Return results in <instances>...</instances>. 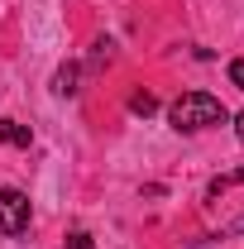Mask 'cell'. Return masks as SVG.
I'll use <instances>...</instances> for the list:
<instances>
[{"instance_id":"obj_1","label":"cell","mask_w":244,"mask_h":249,"mask_svg":"<svg viewBox=\"0 0 244 249\" xmlns=\"http://www.w3.org/2000/svg\"><path fill=\"white\" fill-rule=\"evenodd\" d=\"M168 120H173V129H182V134H196V129L225 124L230 110H225L220 96H211V91H182L173 106H168Z\"/></svg>"},{"instance_id":"obj_2","label":"cell","mask_w":244,"mask_h":249,"mask_svg":"<svg viewBox=\"0 0 244 249\" xmlns=\"http://www.w3.org/2000/svg\"><path fill=\"white\" fill-rule=\"evenodd\" d=\"M29 196L19 187H0V235H24L29 230Z\"/></svg>"},{"instance_id":"obj_3","label":"cell","mask_w":244,"mask_h":249,"mask_svg":"<svg viewBox=\"0 0 244 249\" xmlns=\"http://www.w3.org/2000/svg\"><path fill=\"white\" fill-rule=\"evenodd\" d=\"M77 82H82V67L77 62H62L53 72V96H77Z\"/></svg>"},{"instance_id":"obj_4","label":"cell","mask_w":244,"mask_h":249,"mask_svg":"<svg viewBox=\"0 0 244 249\" xmlns=\"http://www.w3.org/2000/svg\"><path fill=\"white\" fill-rule=\"evenodd\" d=\"M0 139H5L10 149H29V144H34L29 124H19V120H0Z\"/></svg>"},{"instance_id":"obj_5","label":"cell","mask_w":244,"mask_h":249,"mask_svg":"<svg viewBox=\"0 0 244 249\" xmlns=\"http://www.w3.org/2000/svg\"><path fill=\"white\" fill-rule=\"evenodd\" d=\"M129 110H134V115H153V110H158V96L153 91H134L129 96Z\"/></svg>"},{"instance_id":"obj_6","label":"cell","mask_w":244,"mask_h":249,"mask_svg":"<svg viewBox=\"0 0 244 249\" xmlns=\"http://www.w3.org/2000/svg\"><path fill=\"white\" fill-rule=\"evenodd\" d=\"M235 182H244V168H235V173H225V178H215V182L206 187V196H211V201H215V196H220L225 187H235Z\"/></svg>"},{"instance_id":"obj_7","label":"cell","mask_w":244,"mask_h":249,"mask_svg":"<svg viewBox=\"0 0 244 249\" xmlns=\"http://www.w3.org/2000/svg\"><path fill=\"white\" fill-rule=\"evenodd\" d=\"M110 58H115V43H110V38H96V53H91V62H96V67H105Z\"/></svg>"},{"instance_id":"obj_8","label":"cell","mask_w":244,"mask_h":249,"mask_svg":"<svg viewBox=\"0 0 244 249\" xmlns=\"http://www.w3.org/2000/svg\"><path fill=\"white\" fill-rule=\"evenodd\" d=\"M67 249H96V240L87 230H72V235H67Z\"/></svg>"},{"instance_id":"obj_9","label":"cell","mask_w":244,"mask_h":249,"mask_svg":"<svg viewBox=\"0 0 244 249\" xmlns=\"http://www.w3.org/2000/svg\"><path fill=\"white\" fill-rule=\"evenodd\" d=\"M230 82H235V87L244 91V58H235V62H230Z\"/></svg>"},{"instance_id":"obj_10","label":"cell","mask_w":244,"mask_h":249,"mask_svg":"<svg viewBox=\"0 0 244 249\" xmlns=\"http://www.w3.org/2000/svg\"><path fill=\"white\" fill-rule=\"evenodd\" d=\"M235 134H240V144H244V115H235Z\"/></svg>"}]
</instances>
